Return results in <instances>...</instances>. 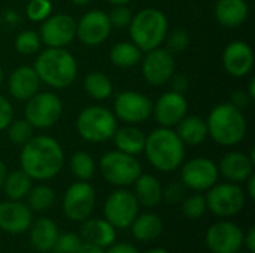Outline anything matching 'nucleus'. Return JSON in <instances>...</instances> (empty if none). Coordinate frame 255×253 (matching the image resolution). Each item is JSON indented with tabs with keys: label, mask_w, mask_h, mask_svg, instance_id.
Returning a JSON list of instances; mask_svg holds the SVG:
<instances>
[{
	"label": "nucleus",
	"mask_w": 255,
	"mask_h": 253,
	"mask_svg": "<svg viewBox=\"0 0 255 253\" xmlns=\"http://www.w3.org/2000/svg\"><path fill=\"white\" fill-rule=\"evenodd\" d=\"M7 84H9V92L13 98L27 101L36 92H39L40 79L33 67L21 66L10 73Z\"/></svg>",
	"instance_id": "nucleus-22"
},
{
	"label": "nucleus",
	"mask_w": 255,
	"mask_h": 253,
	"mask_svg": "<svg viewBox=\"0 0 255 253\" xmlns=\"http://www.w3.org/2000/svg\"><path fill=\"white\" fill-rule=\"evenodd\" d=\"M239 253H251V252H248V251H247V252H239Z\"/></svg>",
	"instance_id": "nucleus-56"
},
{
	"label": "nucleus",
	"mask_w": 255,
	"mask_h": 253,
	"mask_svg": "<svg viewBox=\"0 0 255 253\" xmlns=\"http://www.w3.org/2000/svg\"><path fill=\"white\" fill-rule=\"evenodd\" d=\"M128 31L131 42L142 52H148L164 42L169 33V21L160 9L145 7L133 15Z\"/></svg>",
	"instance_id": "nucleus-5"
},
{
	"label": "nucleus",
	"mask_w": 255,
	"mask_h": 253,
	"mask_svg": "<svg viewBox=\"0 0 255 253\" xmlns=\"http://www.w3.org/2000/svg\"><path fill=\"white\" fill-rule=\"evenodd\" d=\"M3 78H4V75H3V69L0 67V85L3 84Z\"/></svg>",
	"instance_id": "nucleus-55"
},
{
	"label": "nucleus",
	"mask_w": 255,
	"mask_h": 253,
	"mask_svg": "<svg viewBox=\"0 0 255 253\" xmlns=\"http://www.w3.org/2000/svg\"><path fill=\"white\" fill-rule=\"evenodd\" d=\"M19 163L21 170L33 180H49L61 171L64 166V151L61 145L49 136H33L22 145Z\"/></svg>",
	"instance_id": "nucleus-1"
},
{
	"label": "nucleus",
	"mask_w": 255,
	"mask_h": 253,
	"mask_svg": "<svg viewBox=\"0 0 255 253\" xmlns=\"http://www.w3.org/2000/svg\"><path fill=\"white\" fill-rule=\"evenodd\" d=\"M185 191L187 188L182 182H172L166 186V189H163V200L167 204L182 203V200L185 198Z\"/></svg>",
	"instance_id": "nucleus-42"
},
{
	"label": "nucleus",
	"mask_w": 255,
	"mask_h": 253,
	"mask_svg": "<svg viewBox=\"0 0 255 253\" xmlns=\"http://www.w3.org/2000/svg\"><path fill=\"white\" fill-rule=\"evenodd\" d=\"M169 82L172 84V91L179 92V94H184L188 89V85H190L188 78L185 75H182V73H173V76L170 78Z\"/></svg>",
	"instance_id": "nucleus-44"
},
{
	"label": "nucleus",
	"mask_w": 255,
	"mask_h": 253,
	"mask_svg": "<svg viewBox=\"0 0 255 253\" xmlns=\"http://www.w3.org/2000/svg\"><path fill=\"white\" fill-rule=\"evenodd\" d=\"M27 206L31 212H46L55 201V192L48 185H37L31 186L30 192L27 194Z\"/></svg>",
	"instance_id": "nucleus-33"
},
{
	"label": "nucleus",
	"mask_w": 255,
	"mask_h": 253,
	"mask_svg": "<svg viewBox=\"0 0 255 253\" xmlns=\"http://www.w3.org/2000/svg\"><path fill=\"white\" fill-rule=\"evenodd\" d=\"M205 242L212 253H239L244 246V231L233 222L221 221L206 231Z\"/></svg>",
	"instance_id": "nucleus-16"
},
{
	"label": "nucleus",
	"mask_w": 255,
	"mask_h": 253,
	"mask_svg": "<svg viewBox=\"0 0 255 253\" xmlns=\"http://www.w3.org/2000/svg\"><path fill=\"white\" fill-rule=\"evenodd\" d=\"M108 18H109L112 28H126L131 22L133 12L127 4H117L108 13Z\"/></svg>",
	"instance_id": "nucleus-40"
},
{
	"label": "nucleus",
	"mask_w": 255,
	"mask_h": 253,
	"mask_svg": "<svg viewBox=\"0 0 255 253\" xmlns=\"http://www.w3.org/2000/svg\"><path fill=\"white\" fill-rule=\"evenodd\" d=\"M206 206L208 209L220 218H230L238 215L247 201V195L244 189L238 183L226 182V183H215L212 188L208 189Z\"/></svg>",
	"instance_id": "nucleus-9"
},
{
	"label": "nucleus",
	"mask_w": 255,
	"mask_h": 253,
	"mask_svg": "<svg viewBox=\"0 0 255 253\" xmlns=\"http://www.w3.org/2000/svg\"><path fill=\"white\" fill-rule=\"evenodd\" d=\"M96 206V191L84 180L72 183L63 197V213L69 221L84 222L90 218Z\"/></svg>",
	"instance_id": "nucleus-11"
},
{
	"label": "nucleus",
	"mask_w": 255,
	"mask_h": 253,
	"mask_svg": "<svg viewBox=\"0 0 255 253\" xmlns=\"http://www.w3.org/2000/svg\"><path fill=\"white\" fill-rule=\"evenodd\" d=\"M220 174L232 183H244L251 174H254V152L247 155L244 152L226 154L218 166Z\"/></svg>",
	"instance_id": "nucleus-21"
},
{
	"label": "nucleus",
	"mask_w": 255,
	"mask_h": 253,
	"mask_svg": "<svg viewBox=\"0 0 255 253\" xmlns=\"http://www.w3.org/2000/svg\"><path fill=\"white\" fill-rule=\"evenodd\" d=\"M6 174H7V167H6V164L0 160V189H1V186H3V182H4V179H6Z\"/></svg>",
	"instance_id": "nucleus-50"
},
{
	"label": "nucleus",
	"mask_w": 255,
	"mask_h": 253,
	"mask_svg": "<svg viewBox=\"0 0 255 253\" xmlns=\"http://www.w3.org/2000/svg\"><path fill=\"white\" fill-rule=\"evenodd\" d=\"M188 112V101L184 94L167 91L158 97L155 104H152V116L160 127L173 128L176 127Z\"/></svg>",
	"instance_id": "nucleus-17"
},
{
	"label": "nucleus",
	"mask_w": 255,
	"mask_h": 253,
	"mask_svg": "<svg viewBox=\"0 0 255 253\" xmlns=\"http://www.w3.org/2000/svg\"><path fill=\"white\" fill-rule=\"evenodd\" d=\"M250 101H251V98H250V95H248V92H247L245 89H238V91H235V92L232 94V98H230V103H232L235 107L241 109V110H244V109L250 104Z\"/></svg>",
	"instance_id": "nucleus-45"
},
{
	"label": "nucleus",
	"mask_w": 255,
	"mask_h": 253,
	"mask_svg": "<svg viewBox=\"0 0 255 253\" xmlns=\"http://www.w3.org/2000/svg\"><path fill=\"white\" fill-rule=\"evenodd\" d=\"M108 3H111L112 6H117V4H128L131 0H106Z\"/></svg>",
	"instance_id": "nucleus-52"
},
{
	"label": "nucleus",
	"mask_w": 255,
	"mask_h": 253,
	"mask_svg": "<svg viewBox=\"0 0 255 253\" xmlns=\"http://www.w3.org/2000/svg\"><path fill=\"white\" fill-rule=\"evenodd\" d=\"M105 253H139V251L130 243H112L106 248Z\"/></svg>",
	"instance_id": "nucleus-46"
},
{
	"label": "nucleus",
	"mask_w": 255,
	"mask_h": 253,
	"mask_svg": "<svg viewBox=\"0 0 255 253\" xmlns=\"http://www.w3.org/2000/svg\"><path fill=\"white\" fill-rule=\"evenodd\" d=\"M114 142L118 151L128 154V155H139L143 152L145 148V140H146V134L137 128L136 125H126L121 128H117L115 134H114Z\"/></svg>",
	"instance_id": "nucleus-27"
},
{
	"label": "nucleus",
	"mask_w": 255,
	"mask_h": 253,
	"mask_svg": "<svg viewBox=\"0 0 255 253\" xmlns=\"http://www.w3.org/2000/svg\"><path fill=\"white\" fill-rule=\"evenodd\" d=\"M33 222V212L21 201L6 200L0 203V230L9 234H22L28 231Z\"/></svg>",
	"instance_id": "nucleus-20"
},
{
	"label": "nucleus",
	"mask_w": 255,
	"mask_h": 253,
	"mask_svg": "<svg viewBox=\"0 0 255 253\" xmlns=\"http://www.w3.org/2000/svg\"><path fill=\"white\" fill-rule=\"evenodd\" d=\"M166 45H167V51L172 54H179L184 52L188 45H190V36L185 30L182 28H175L170 33L166 34Z\"/></svg>",
	"instance_id": "nucleus-39"
},
{
	"label": "nucleus",
	"mask_w": 255,
	"mask_h": 253,
	"mask_svg": "<svg viewBox=\"0 0 255 253\" xmlns=\"http://www.w3.org/2000/svg\"><path fill=\"white\" fill-rule=\"evenodd\" d=\"M27 18L33 22H42L52 13L51 0H30L25 7Z\"/></svg>",
	"instance_id": "nucleus-38"
},
{
	"label": "nucleus",
	"mask_w": 255,
	"mask_h": 253,
	"mask_svg": "<svg viewBox=\"0 0 255 253\" xmlns=\"http://www.w3.org/2000/svg\"><path fill=\"white\" fill-rule=\"evenodd\" d=\"M76 253H105V249L100 248V246H96V245H91V243L84 242L81 245V248L76 251Z\"/></svg>",
	"instance_id": "nucleus-48"
},
{
	"label": "nucleus",
	"mask_w": 255,
	"mask_h": 253,
	"mask_svg": "<svg viewBox=\"0 0 255 253\" xmlns=\"http://www.w3.org/2000/svg\"><path fill=\"white\" fill-rule=\"evenodd\" d=\"M114 115L128 125L142 124L152 115V101L137 91L120 92L114 103Z\"/></svg>",
	"instance_id": "nucleus-12"
},
{
	"label": "nucleus",
	"mask_w": 255,
	"mask_h": 253,
	"mask_svg": "<svg viewBox=\"0 0 255 253\" xmlns=\"http://www.w3.org/2000/svg\"><path fill=\"white\" fill-rule=\"evenodd\" d=\"M143 152L155 170L170 173L182 166L185 158V145L176 131L160 127L146 136Z\"/></svg>",
	"instance_id": "nucleus-2"
},
{
	"label": "nucleus",
	"mask_w": 255,
	"mask_h": 253,
	"mask_svg": "<svg viewBox=\"0 0 255 253\" xmlns=\"http://www.w3.org/2000/svg\"><path fill=\"white\" fill-rule=\"evenodd\" d=\"M181 167V182L188 189L202 192L208 191L218 182V166L209 158H193L185 164L182 163Z\"/></svg>",
	"instance_id": "nucleus-13"
},
{
	"label": "nucleus",
	"mask_w": 255,
	"mask_h": 253,
	"mask_svg": "<svg viewBox=\"0 0 255 253\" xmlns=\"http://www.w3.org/2000/svg\"><path fill=\"white\" fill-rule=\"evenodd\" d=\"M146 253H169V252H167V251H164V249L157 248V249H151V251H148Z\"/></svg>",
	"instance_id": "nucleus-54"
},
{
	"label": "nucleus",
	"mask_w": 255,
	"mask_h": 253,
	"mask_svg": "<svg viewBox=\"0 0 255 253\" xmlns=\"http://www.w3.org/2000/svg\"><path fill=\"white\" fill-rule=\"evenodd\" d=\"M73 4H76V6H87V4H90L93 0H70Z\"/></svg>",
	"instance_id": "nucleus-53"
},
{
	"label": "nucleus",
	"mask_w": 255,
	"mask_h": 253,
	"mask_svg": "<svg viewBox=\"0 0 255 253\" xmlns=\"http://www.w3.org/2000/svg\"><path fill=\"white\" fill-rule=\"evenodd\" d=\"M117 128L118 121L115 115L103 106L85 107L76 119V130L79 136L90 143L111 140Z\"/></svg>",
	"instance_id": "nucleus-6"
},
{
	"label": "nucleus",
	"mask_w": 255,
	"mask_h": 253,
	"mask_svg": "<svg viewBox=\"0 0 255 253\" xmlns=\"http://www.w3.org/2000/svg\"><path fill=\"white\" fill-rule=\"evenodd\" d=\"M131 234L139 242H152L158 239L163 233V221L155 213L137 215L130 225Z\"/></svg>",
	"instance_id": "nucleus-29"
},
{
	"label": "nucleus",
	"mask_w": 255,
	"mask_h": 253,
	"mask_svg": "<svg viewBox=\"0 0 255 253\" xmlns=\"http://www.w3.org/2000/svg\"><path fill=\"white\" fill-rule=\"evenodd\" d=\"M84 89L94 100H106L111 97L114 85L108 75L102 72H91L84 79Z\"/></svg>",
	"instance_id": "nucleus-32"
},
{
	"label": "nucleus",
	"mask_w": 255,
	"mask_h": 253,
	"mask_svg": "<svg viewBox=\"0 0 255 253\" xmlns=\"http://www.w3.org/2000/svg\"><path fill=\"white\" fill-rule=\"evenodd\" d=\"M248 95H250V98L251 100H254L255 98V79L253 78L251 81H250V84H248Z\"/></svg>",
	"instance_id": "nucleus-51"
},
{
	"label": "nucleus",
	"mask_w": 255,
	"mask_h": 253,
	"mask_svg": "<svg viewBox=\"0 0 255 253\" xmlns=\"http://www.w3.org/2000/svg\"><path fill=\"white\" fill-rule=\"evenodd\" d=\"M140 69H142L143 79L149 85L161 86L167 84L175 73L173 54L160 46L155 49H151L145 52V55H142Z\"/></svg>",
	"instance_id": "nucleus-14"
},
{
	"label": "nucleus",
	"mask_w": 255,
	"mask_h": 253,
	"mask_svg": "<svg viewBox=\"0 0 255 253\" xmlns=\"http://www.w3.org/2000/svg\"><path fill=\"white\" fill-rule=\"evenodd\" d=\"M244 246L247 251L251 253H255V228L251 227L247 234H244Z\"/></svg>",
	"instance_id": "nucleus-47"
},
{
	"label": "nucleus",
	"mask_w": 255,
	"mask_h": 253,
	"mask_svg": "<svg viewBox=\"0 0 255 253\" xmlns=\"http://www.w3.org/2000/svg\"><path fill=\"white\" fill-rule=\"evenodd\" d=\"M55 253H58V252H55Z\"/></svg>",
	"instance_id": "nucleus-57"
},
{
	"label": "nucleus",
	"mask_w": 255,
	"mask_h": 253,
	"mask_svg": "<svg viewBox=\"0 0 255 253\" xmlns=\"http://www.w3.org/2000/svg\"><path fill=\"white\" fill-rule=\"evenodd\" d=\"M33 69L40 82L55 89L70 86L78 75L75 57L64 48H46L40 51Z\"/></svg>",
	"instance_id": "nucleus-3"
},
{
	"label": "nucleus",
	"mask_w": 255,
	"mask_h": 253,
	"mask_svg": "<svg viewBox=\"0 0 255 253\" xmlns=\"http://www.w3.org/2000/svg\"><path fill=\"white\" fill-rule=\"evenodd\" d=\"M7 130V136L9 140L15 145H24L27 143L31 137H33V127L27 119H12V122L9 124Z\"/></svg>",
	"instance_id": "nucleus-36"
},
{
	"label": "nucleus",
	"mask_w": 255,
	"mask_h": 253,
	"mask_svg": "<svg viewBox=\"0 0 255 253\" xmlns=\"http://www.w3.org/2000/svg\"><path fill=\"white\" fill-rule=\"evenodd\" d=\"M82 243H84L82 237L75 234V233L58 234L54 251L58 253H76V251L81 248Z\"/></svg>",
	"instance_id": "nucleus-41"
},
{
	"label": "nucleus",
	"mask_w": 255,
	"mask_h": 253,
	"mask_svg": "<svg viewBox=\"0 0 255 253\" xmlns=\"http://www.w3.org/2000/svg\"><path fill=\"white\" fill-rule=\"evenodd\" d=\"M223 66L233 78H244L250 75L254 67L253 48L244 40L230 42L223 52Z\"/></svg>",
	"instance_id": "nucleus-19"
},
{
	"label": "nucleus",
	"mask_w": 255,
	"mask_h": 253,
	"mask_svg": "<svg viewBox=\"0 0 255 253\" xmlns=\"http://www.w3.org/2000/svg\"><path fill=\"white\" fill-rule=\"evenodd\" d=\"M42 45L39 33L33 30H24L15 37V48L22 55H33L39 52Z\"/></svg>",
	"instance_id": "nucleus-35"
},
{
	"label": "nucleus",
	"mask_w": 255,
	"mask_h": 253,
	"mask_svg": "<svg viewBox=\"0 0 255 253\" xmlns=\"http://www.w3.org/2000/svg\"><path fill=\"white\" fill-rule=\"evenodd\" d=\"M208 136L221 146L230 148L239 145L247 136V119L244 112L230 101L215 106L206 121Z\"/></svg>",
	"instance_id": "nucleus-4"
},
{
	"label": "nucleus",
	"mask_w": 255,
	"mask_h": 253,
	"mask_svg": "<svg viewBox=\"0 0 255 253\" xmlns=\"http://www.w3.org/2000/svg\"><path fill=\"white\" fill-rule=\"evenodd\" d=\"M176 127V134L184 145L199 146L208 139V125L200 116H185Z\"/></svg>",
	"instance_id": "nucleus-28"
},
{
	"label": "nucleus",
	"mask_w": 255,
	"mask_h": 253,
	"mask_svg": "<svg viewBox=\"0 0 255 253\" xmlns=\"http://www.w3.org/2000/svg\"><path fill=\"white\" fill-rule=\"evenodd\" d=\"M112 25L108 13L99 9L87 12L76 22V36L87 46H97L108 40L111 36Z\"/></svg>",
	"instance_id": "nucleus-18"
},
{
	"label": "nucleus",
	"mask_w": 255,
	"mask_h": 253,
	"mask_svg": "<svg viewBox=\"0 0 255 253\" xmlns=\"http://www.w3.org/2000/svg\"><path fill=\"white\" fill-rule=\"evenodd\" d=\"M30 243L34 251L40 253H48L54 251L57 239H58V227L49 218H39L30 225Z\"/></svg>",
	"instance_id": "nucleus-23"
},
{
	"label": "nucleus",
	"mask_w": 255,
	"mask_h": 253,
	"mask_svg": "<svg viewBox=\"0 0 255 253\" xmlns=\"http://www.w3.org/2000/svg\"><path fill=\"white\" fill-rule=\"evenodd\" d=\"M208 210L206 198L202 194H193L182 200V213L188 219H200Z\"/></svg>",
	"instance_id": "nucleus-37"
},
{
	"label": "nucleus",
	"mask_w": 255,
	"mask_h": 253,
	"mask_svg": "<svg viewBox=\"0 0 255 253\" xmlns=\"http://www.w3.org/2000/svg\"><path fill=\"white\" fill-rule=\"evenodd\" d=\"M12 119H13V107L6 97L0 95V131L6 130L12 122Z\"/></svg>",
	"instance_id": "nucleus-43"
},
{
	"label": "nucleus",
	"mask_w": 255,
	"mask_h": 253,
	"mask_svg": "<svg viewBox=\"0 0 255 253\" xmlns=\"http://www.w3.org/2000/svg\"><path fill=\"white\" fill-rule=\"evenodd\" d=\"M143 52L133 42H120L109 52L111 63L120 69H130L140 63Z\"/></svg>",
	"instance_id": "nucleus-31"
},
{
	"label": "nucleus",
	"mask_w": 255,
	"mask_h": 253,
	"mask_svg": "<svg viewBox=\"0 0 255 253\" xmlns=\"http://www.w3.org/2000/svg\"><path fill=\"white\" fill-rule=\"evenodd\" d=\"M63 115L61 98L49 91L36 92L27 100L24 107V119H27L33 128H49L55 125Z\"/></svg>",
	"instance_id": "nucleus-8"
},
{
	"label": "nucleus",
	"mask_w": 255,
	"mask_h": 253,
	"mask_svg": "<svg viewBox=\"0 0 255 253\" xmlns=\"http://www.w3.org/2000/svg\"><path fill=\"white\" fill-rule=\"evenodd\" d=\"M134 197L143 207H155L163 201V186L152 174H140L134 180Z\"/></svg>",
	"instance_id": "nucleus-26"
},
{
	"label": "nucleus",
	"mask_w": 255,
	"mask_h": 253,
	"mask_svg": "<svg viewBox=\"0 0 255 253\" xmlns=\"http://www.w3.org/2000/svg\"><path fill=\"white\" fill-rule=\"evenodd\" d=\"M81 237L84 242L106 249L117 240V228L106 219H85L81 227Z\"/></svg>",
	"instance_id": "nucleus-24"
},
{
	"label": "nucleus",
	"mask_w": 255,
	"mask_h": 253,
	"mask_svg": "<svg viewBox=\"0 0 255 253\" xmlns=\"http://www.w3.org/2000/svg\"><path fill=\"white\" fill-rule=\"evenodd\" d=\"M244 183H247V192H248V197L251 198V200H254L255 198V176L254 174H251Z\"/></svg>",
	"instance_id": "nucleus-49"
},
{
	"label": "nucleus",
	"mask_w": 255,
	"mask_h": 253,
	"mask_svg": "<svg viewBox=\"0 0 255 253\" xmlns=\"http://www.w3.org/2000/svg\"><path fill=\"white\" fill-rule=\"evenodd\" d=\"M103 213L105 219L114 228H130V225L139 215V203L131 191L120 188L106 198Z\"/></svg>",
	"instance_id": "nucleus-10"
},
{
	"label": "nucleus",
	"mask_w": 255,
	"mask_h": 253,
	"mask_svg": "<svg viewBox=\"0 0 255 253\" xmlns=\"http://www.w3.org/2000/svg\"><path fill=\"white\" fill-rule=\"evenodd\" d=\"M100 171L106 182L114 186L124 188L133 185L134 180L142 174V166L136 160V157L117 149L102 157Z\"/></svg>",
	"instance_id": "nucleus-7"
},
{
	"label": "nucleus",
	"mask_w": 255,
	"mask_h": 253,
	"mask_svg": "<svg viewBox=\"0 0 255 253\" xmlns=\"http://www.w3.org/2000/svg\"><path fill=\"white\" fill-rule=\"evenodd\" d=\"M250 13V6L245 0H218L215 4V18L226 28L242 25Z\"/></svg>",
	"instance_id": "nucleus-25"
},
{
	"label": "nucleus",
	"mask_w": 255,
	"mask_h": 253,
	"mask_svg": "<svg viewBox=\"0 0 255 253\" xmlns=\"http://www.w3.org/2000/svg\"><path fill=\"white\" fill-rule=\"evenodd\" d=\"M31 177L22 171V170H15L12 173L6 174V179L3 182L1 189L4 191V195L7 197V200H15V201H21L27 197V194L31 189Z\"/></svg>",
	"instance_id": "nucleus-30"
},
{
	"label": "nucleus",
	"mask_w": 255,
	"mask_h": 253,
	"mask_svg": "<svg viewBox=\"0 0 255 253\" xmlns=\"http://www.w3.org/2000/svg\"><path fill=\"white\" fill-rule=\"evenodd\" d=\"M69 167H70L72 174L76 179L84 180V182H88L94 176V171H96V163H94L93 157L84 151L75 152L72 155V158L69 161Z\"/></svg>",
	"instance_id": "nucleus-34"
},
{
	"label": "nucleus",
	"mask_w": 255,
	"mask_h": 253,
	"mask_svg": "<svg viewBox=\"0 0 255 253\" xmlns=\"http://www.w3.org/2000/svg\"><path fill=\"white\" fill-rule=\"evenodd\" d=\"M39 36L48 48H66L76 37V21L67 13H51L42 21Z\"/></svg>",
	"instance_id": "nucleus-15"
}]
</instances>
